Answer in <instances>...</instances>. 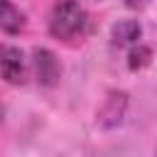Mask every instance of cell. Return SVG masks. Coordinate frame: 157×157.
<instances>
[{"label":"cell","mask_w":157,"mask_h":157,"mask_svg":"<svg viewBox=\"0 0 157 157\" xmlns=\"http://www.w3.org/2000/svg\"><path fill=\"white\" fill-rule=\"evenodd\" d=\"M88 27V12L78 0H56L49 15V32L61 42L78 39Z\"/></svg>","instance_id":"6da1fadb"},{"label":"cell","mask_w":157,"mask_h":157,"mask_svg":"<svg viewBox=\"0 0 157 157\" xmlns=\"http://www.w3.org/2000/svg\"><path fill=\"white\" fill-rule=\"evenodd\" d=\"M25 56L17 47H0V76L7 83H22L25 81Z\"/></svg>","instance_id":"7a4b0ae2"},{"label":"cell","mask_w":157,"mask_h":157,"mask_svg":"<svg viewBox=\"0 0 157 157\" xmlns=\"http://www.w3.org/2000/svg\"><path fill=\"white\" fill-rule=\"evenodd\" d=\"M34 71H37V81L42 86L52 88L61 76V66H59V59L54 56V52L34 49Z\"/></svg>","instance_id":"3957f363"},{"label":"cell","mask_w":157,"mask_h":157,"mask_svg":"<svg viewBox=\"0 0 157 157\" xmlns=\"http://www.w3.org/2000/svg\"><path fill=\"white\" fill-rule=\"evenodd\" d=\"M142 37V27L137 20H120L113 25V44L115 47H132Z\"/></svg>","instance_id":"277c9868"},{"label":"cell","mask_w":157,"mask_h":157,"mask_svg":"<svg viewBox=\"0 0 157 157\" xmlns=\"http://www.w3.org/2000/svg\"><path fill=\"white\" fill-rule=\"evenodd\" d=\"M0 29L7 34H20L25 29V15L10 0H0Z\"/></svg>","instance_id":"5b68a950"},{"label":"cell","mask_w":157,"mask_h":157,"mask_svg":"<svg viewBox=\"0 0 157 157\" xmlns=\"http://www.w3.org/2000/svg\"><path fill=\"white\" fill-rule=\"evenodd\" d=\"M150 59H152L150 47H142V44L137 42V44H132V49H130V54H128V66H130L132 71H137V69H145V66L150 64Z\"/></svg>","instance_id":"8992f818"},{"label":"cell","mask_w":157,"mask_h":157,"mask_svg":"<svg viewBox=\"0 0 157 157\" xmlns=\"http://www.w3.org/2000/svg\"><path fill=\"white\" fill-rule=\"evenodd\" d=\"M125 5H128V7H132V10H140V7H145V5H147V0H125Z\"/></svg>","instance_id":"52a82bcc"}]
</instances>
